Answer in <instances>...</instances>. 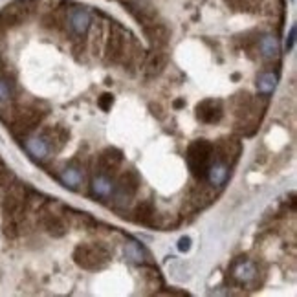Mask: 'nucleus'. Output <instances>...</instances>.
Listing matches in <instances>:
<instances>
[{
    "instance_id": "f257e3e1",
    "label": "nucleus",
    "mask_w": 297,
    "mask_h": 297,
    "mask_svg": "<svg viewBox=\"0 0 297 297\" xmlns=\"http://www.w3.org/2000/svg\"><path fill=\"white\" fill-rule=\"evenodd\" d=\"M213 160H215V145L207 140H195L187 147L185 161H187V167L195 178H206L207 169L213 164Z\"/></svg>"
},
{
    "instance_id": "f03ea898",
    "label": "nucleus",
    "mask_w": 297,
    "mask_h": 297,
    "mask_svg": "<svg viewBox=\"0 0 297 297\" xmlns=\"http://www.w3.org/2000/svg\"><path fill=\"white\" fill-rule=\"evenodd\" d=\"M73 261L83 270H101L110 261V255L101 244H79L73 250Z\"/></svg>"
},
{
    "instance_id": "7ed1b4c3",
    "label": "nucleus",
    "mask_w": 297,
    "mask_h": 297,
    "mask_svg": "<svg viewBox=\"0 0 297 297\" xmlns=\"http://www.w3.org/2000/svg\"><path fill=\"white\" fill-rule=\"evenodd\" d=\"M37 0H17L11 2L6 8L0 9V26L2 28H15L26 22L35 11Z\"/></svg>"
},
{
    "instance_id": "20e7f679",
    "label": "nucleus",
    "mask_w": 297,
    "mask_h": 297,
    "mask_svg": "<svg viewBox=\"0 0 297 297\" xmlns=\"http://www.w3.org/2000/svg\"><path fill=\"white\" fill-rule=\"evenodd\" d=\"M44 114L46 112H41L35 106H28V109L18 110L13 119V132L17 136H26L28 132H32L33 128H37L41 125Z\"/></svg>"
},
{
    "instance_id": "39448f33",
    "label": "nucleus",
    "mask_w": 297,
    "mask_h": 297,
    "mask_svg": "<svg viewBox=\"0 0 297 297\" xmlns=\"http://www.w3.org/2000/svg\"><path fill=\"white\" fill-rule=\"evenodd\" d=\"M127 55V35L123 30L114 28L106 41V59L110 63H121Z\"/></svg>"
},
{
    "instance_id": "423d86ee",
    "label": "nucleus",
    "mask_w": 297,
    "mask_h": 297,
    "mask_svg": "<svg viewBox=\"0 0 297 297\" xmlns=\"http://www.w3.org/2000/svg\"><path fill=\"white\" fill-rule=\"evenodd\" d=\"M195 112H197V118L202 123L215 125L224 116V106H222V101L219 99H204L197 105Z\"/></svg>"
},
{
    "instance_id": "0eeeda50",
    "label": "nucleus",
    "mask_w": 297,
    "mask_h": 297,
    "mask_svg": "<svg viewBox=\"0 0 297 297\" xmlns=\"http://www.w3.org/2000/svg\"><path fill=\"white\" fill-rule=\"evenodd\" d=\"M24 204H26L24 189L20 185H11L6 193L4 202H2V209H4L6 217H15L24 209Z\"/></svg>"
},
{
    "instance_id": "6e6552de",
    "label": "nucleus",
    "mask_w": 297,
    "mask_h": 297,
    "mask_svg": "<svg viewBox=\"0 0 297 297\" xmlns=\"http://www.w3.org/2000/svg\"><path fill=\"white\" fill-rule=\"evenodd\" d=\"M68 22H70V28H72L77 35H85L92 24V17L87 9L75 8L68 13Z\"/></svg>"
},
{
    "instance_id": "1a4fd4ad",
    "label": "nucleus",
    "mask_w": 297,
    "mask_h": 297,
    "mask_svg": "<svg viewBox=\"0 0 297 297\" xmlns=\"http://www.w3.org/2000/svg\"><path fill=\"white\" fill-rule=\"evenodd\" d=\"M143 30H145L147 39H149V41H151V44L156 46V48H161V46H165V44H167V41H169V30H167L164 24L145 22Z\"/></svg>"
},
{
    "instance_id": "9d476101",
    "label": "nucleus",
    "mask_w": 297,
    "mask_h": 297,
    "mask_svg": "<svg viewBox=\"0 0 297 297\" xmlns=\"http://www.w3.org/2000/svg\"><path fill=\"white\" fill-rule=\"evenodd\" d=\"M140 176H138V173L134 169H128L125 171L121 176H119L118 180V191L123 195V197H132L134 193L140 189Z\"/></svg>"
},
{
    "instance_id": "9b49d317",
    "label": "nucleus",
    "mask_w": 297,
    "mask_h": 297,
    "mask_svg": "<svg viewBox=\"0 0 297 297\" xmlns=\"http://www.w3.org/2000/svg\"><path fill=\"white\" fill-rule=\"evenodd\" d=\"M121 160H123V152L119 151V149H114V147H109V149H105V151L99 154V167L103 171H116L119 167V164H121Z\"/></svg>"
},
{
    "instance_id": "f8f14e48",
    "label": "nucleus",
    "mask_w": 297,
    "mask_h": 297,
    "mask_svg": "<svg viewBox=\"0 0 297 297\" xmlns=\"http://www.w3.org/2000/svg\"><path fill=\"white\" fill-rule=\"evenodd\" d=\"M228 174H229L228 164H224V161H220V160H213V164H211L209 169H207L206 178L209 180L213 185H224L226 180H228Z\"/></svg>"
},
{
    "instance_id": "ddd939ff",
    "label": "nucleus",
    "mask_w": 297,
    "mask_h": 297,
    "mask_svg": "<svg viewBox=\"0 0 297 297\" xmlns=\"http://www.w3.org/2000/svg\"><path fill=\"white\" fill-rule=\"evenodd\" d=\"M255 274H257V270H255V266H253V262L244 261V259L235 262L233 268H231V275H233L238 283H248V281H252L253 277H255Z\"/></svg>"
},
{
    "instance_id": "4468645a",
    "label": "nucleus",
    "mask_w": 297,
    "mask_h": 297,
    "mask_svg": "<svg viewBox=\"0 0 297 297\" xmlns=\"http://www.w3.org/2000/svg\"><path fill=\"white\" fill-rule=\"evenodd\" d=\"M26 149L28 152L33 156V158H37V160H44L46 156L50 154V145H48V142L44 140V136H39V138H30L26 142Z\"/></svg>"
},
{
    "instance_id": "2eb2a0df",
    "label": "nucleus",
    "mask_w": 297,
    "mask_h": 297,
    "mask_svg": "<svg viewBox=\"0 0 297 297\" xmlns=\"http://www.w3.org/2000/svg\"><path fill=\"white\" fill-rule=\"evenodd\" d=\"M42 226L51 237H63L66 233V224L63 222V219L57 215H51V213H46L44 217L41 219Z\"/></svg>"
},
{
    "instance_id": "dca6fc26",
    "label": "nucleus",
    "mask_w": 297,
    "mask_h": 297,
    "mask_svg": "<svg viewBox=\"0 0 297 297\" xmlns=\"http://www.w3.org/2000/svg\"><path fill=\"white\" fill-rule=\"evenodd\" d=\"M228 6L238 13H257L261 11L264 0H226Z\"/></svg>"
},
{
    "instance_id": "f3484780",
    "label": "nucleus",
    "mask_w": 297,
    "mask_h": 297,
    "mask_svg": "<svg viewBox=\"0 0 297 297\" xmlns=\"http://www.w3.org/2000/svg\"><path fill=\"white\" fill-rule=\"evenodd\" d=\"M154 215H156V209L151 200H145L142 204H138V207L134 209V220L140 222V224H149Z\"/></svg>"
},
{
    "instance_id": "a211bd4d",
    "label": "nucleus",
    "mask_w": 297,
    "mask_h": 297,
    "mask_svg": "<svg viewBox=\"0 0 297 297\" xmlns=\"http://www.w3.org/2000/svg\"><path fill=\"white\" fill-rule=\"evenodd\" d=\"M92 189H94V193H96L97 197L106 198L114 191V183H112V180L106 174H99V176H96L94 183H92Z\"/></svg>"
},
{
    "instance_id": "6ab92c4d",
    "label": "nucleus",
    "mask_w": 297,
    "mask_h": 297,
    "mask_svg": "<svg viewBox=\"0 0 297 297\" xmlns=\"http://www.w3.org/2000/svg\"><path fill=\"white\" fill-rule=\"evenodd\" d=\"M275 87H277V75L272 72L261 73L259 79H257V88H259V92L264 94V96H270L272 92L275 90Z\"/></svg>"
},
{
    "instance_id": "aec40b11",
    "label": "nucleus",
    "mask_w": 297,
    "mask_h": 297,
    "mask_svg": "<svg viewBox=\"0 0 297 297\" xmlns=\"http://www.w3.org/2000/svg\"><path fill=\"white\" fill-rule=\"evenodd\" d=\"M61 182L70 189H77L83 182V173L79 169H75V167H68L61 174Z\"/></svg>"
},
{
    "instance_id": "412c9836",
    "label": "nucleus",
    "mask_w": 297,
    "mask_h": 297,
    "mask_svg": "<svg viewBox=\"0 0 297 297\" xmlns=\"http://www.w3.org/2000/svg\"><path fill=\"white\" fill-rule=\"evenodd\" d=\"M259 48H261L262 55L268 57V59H275L277 53H279V44H277V39L272 35H264L259 42Z\"/></svg>"
},
{
    "instance_id": "4be33fe9",
    "label": "nucleus",
    "mask_w": 297,
    "mask_h": 297,
    "mask_svg": "<svg viewBox=\"0 0 297 297\" xmlns=\"http://www.w3.org/2000/svg\"><path fill=\"white\" fill-rule=\"evenodd\" d=\"M165 63H167V57H165V53H161V51H156L151 59H149V63H147V73H149L151 77H152V75H156V73H160L161 70H164Z\"/></svg>"
},
{
    "instance_id": "5701e85b",
    "label": "nucleus",
    "mask_w": 297,
    "mask_h": 297,
    "mask_svg": "<svg viewBox=\"0 0 297 297\" xmlns=\"http://www.w3.org/2000/svg\"><path fill=\"white\" fill-rule=\"evenodd\" d=\"M2 229H4V235L8 238H15L18 235V224L15 217H6L4 224H2Z\"/></svg>"
},
{
    "instance_id": "b1692460",
    "label": "nucleus",
    "mask_w": 297,
    "mask_h": 297,
    "mask_svg": "<svg viewBox=\"0 0 297 297\" xmlns=\"http://www.w3.org/2000/svg\"><path fill=\"white\" fill-rule=\"evenodd\" d=\"M125 255L130 259V261H143V252L140 250V246H138L136 242H128L127 246H125Z\"/></svg>"
},
{
    "instance_id": "393cba45",
    "label": "nucleus",
    "mask_w": 297,
    "mask_h": 297,
    "mask_svg": "<svg viewBox=\"0 0 297 297\" xmlns=\"http://www.w3.org/2000/svg\"><path fill=\"white\" fill-rule=\"evenodd\" d=\"M97 105H99L101 110H110L112 109V105H114V96L112 94H103V96L97 99Z\"/></svg>"
},
{
    "instance_id": "a878e982",
    "label": "nucleus",
    "mask_w": 297,
    "mask_h": 297,
    "mask_svg": "<svg viewBox=\"0 0 297 297\" xmlns=\"http://www.w3.org/2000/svg\"><path fill=\"white\" fill-rule=\"evenodd\" d=\"M9 97H11V88H9L8 81L0 79V103H6Z\"/></svg>"
},
{
    "instance_id": "bb28decb",
    "label": "nucleus",
    "mask_w": 297,
    "mask_h": 297,
    "mask_svg": "<svg viewBox=\"0 0 297 297\" xmlns=\"http://www.w3.org/2000/svg\"><path fill=\"white\" fill-rule=\"evenodd\" d=\"M295 26H292L290 28V35H288V39H286V44H284V48H286V51H290L293 48V42H295Z\"/></svg>"
},
{
    "instance_id": "cd10ccee",
    "label": "nucleus",
    "mask_w": 297,
    "mask_h": 297,
    "mask_svg": "<svg viewBox=\"0 0 297 297\" xmlns=\"http://www.w3.org/2000/svg\"><path fill=\"white\" fill-rule=\"evenodd\" d=\"M189 248H191V238L189 237H182L178 240V250L182 253H185V252H189Z\"/></svg>"
},
{
    "instance_id": "c85d7f7f",
    "label": "nucleus",
    "mask_w": 297,
    "mask_h": 297,
    "mask_svg": "<svg viewBox=\"0 0 297 297\" xmlns=\"http://www.w3.org/2000/svg\"><path fill=\"white\" fill-rule=\"evenodd\" d=\"M174 106H176V109H182V106H185V101H183V99H176V101H174Z\"/></svg>"
}]
</instances>
